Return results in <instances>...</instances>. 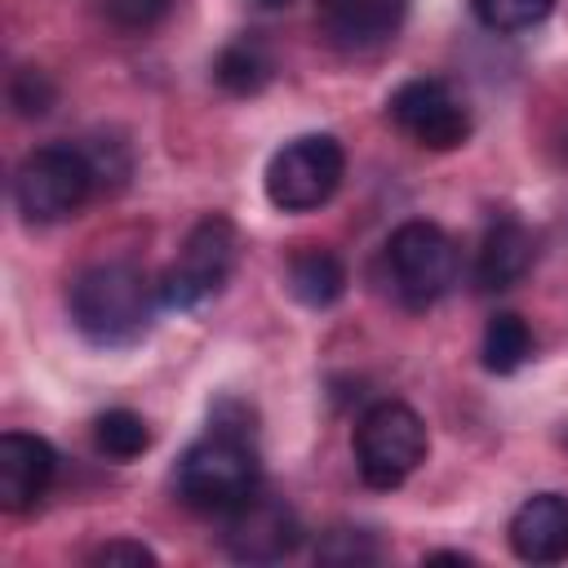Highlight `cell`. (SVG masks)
<instances>
[{
	"label": "cell",
	"mask_w": 568,
	"mask_h": 568,
	"mask_svg": "<svg viewBox=\"0 0 568 568\" xmlns=\"http://www.w3.org/2000/svg\"><path fill=\"white\" fill-rule=\"evenodd\" d=\"M98 186L93 178V164L84 155V146H71V142H53V146H36L18 173H13V204L27 222H62L71 217L89 191Z\"/></svg>",
	"instance_id": "obj_6"
},
{
	"label": "cell",
	"mask_w": 568,
	"mask_h": 568,
	"mask_svg": "<svg viewBox=\"0 0 568 568\" xmlns=\"http://www.w3.org/2000/svg\"><path fill=\"white\" fill-rule=\"evenodd\" d=\"M169 9L173 0H98V13L120 31H151Z\"/></svg>",
	"instance_id": "obj_21"
},
{
	"label": "cell",
	"mask_w": 568,
	"mask_h": 568,
	"mask_svg": "<svg viewBox=\"0 0 568 568\" xmlns=\"http://www.w3.org/2000/svg\"><path fill=\"white\" fill-rule=\"evenodd\" d=\"M58 470V453L49 439L27 435V430H4L0 435V506L22 515L31 510Z\"/></svg>",
	"instance_id": "obj_11"
},
{
	"label": "cell",
	"mask_w": 568,
	"mask_h": 568,
	"mask_svg": "<svg viewBox=\"0 0 568 568\" xmlns=\"http://www.w3.org/2000/svg\"><path fill=\"white\" fill-rule=\"evenodd\" d=\"M271 75H275V58H271V49L257 36H235L213 58V80L226 93H235V98L262 93L271 84Z\"/></svg>",
	"instance_id": "obj_14"
},
{
	"label": "cell",
	"mask_w": 568,
	"mask_h": 568,
	"mask_svg": "<svg viewBox=\"0 0 568 568\" xmlns=\"http://www.w3.org/2000/svg\"><path fill=\"white\" fill-rule=\"evenodd\" d=\"M351 448L355 470L368 488H399L426 462V422L404 399H377L355 422Z\"/></svg>",
	"instance_id": "obj_3"
},
{
	"label": "cell",
	"mask_w": 568,
	"mask_h": 568,
	"mask_svg": "<svg viewBox=\"0 0 568 568\" xmlns=\"http://www.w3.org/2000/svg\"><path fill=\"white\" fill-rule=\"evenodd\" d=\"M93 444L111 462H133V457H142L151 448V430H146L142 413H133V408H106V413L93 417Z\"/></svg>",
	"instance_id": "obj_17"
},
{
	"label": "cell",
	"mask_w": 568,
	"mask_h": 568,
	"mask_svg": "<svg viewBox=\"0 0 568 568\" xmlns=\"http://www.w3.org/2000/svg\"><path fill=\"white\" fill-rule=\"evenodd\" d=\"M377 555L382 550H377L373 532H364V528H333L315 546V559H324V564H373Z\"/></svg>",
	"instance_id": "obj_20"
},
{
	"label": "cell",
	"mask_w": 568,
	"mask_h": 568,
	"mask_svg": "<svg viewBox=\"0 0 568 568\" xmlns=\"http://www.w3.org/2000/svg\"><path fill=\"white\" fill-rule=\"evenodd\" d=\"M550 9H555V0H475V13L488 31H528Z\"/></svg>",
	"instance_id": "obj_19"
},
{
	"label": "cell",
	"mask_w": 568,
	"mask_h": 568,
	"mask_svg": "<svg viewBox=\"0 0 568 568\" xmlns=\"http://www.w3.org/2000/svg\"><path fill=\"white\" fill-rule=\"evenodd\" d=\"M382 262H386L390 293L408 311L435 306L457 284V266H462L453 235L444 226H435V222H422V217H413V222L390 231Z\"/></svg>",
	"instance_id": "obj_4"
},
{
	"label": "cell",
	"mask_w": 568,
	"mask_h": 568,
	"mask_svg": "<svg viewBox=\"0 0 568 568\" xmlns=\"http://www.w3.org/2000/svg\"><path fill=\"white\" fill-rule=\"evenodd\" d=\"M240 262V231L226 222V217H204L186 231L178 257L160 271L155 280V297L160 306H173V311H191L209 297H217L231 280Z\"/></svg>",
	"instance_id": "obj_5"
},
{
	"label": "cell",
	"mask_w": 568,
	"mask_h": 568,
	"mask_svg": "<svg viewBox=\"0 0 568 568\" xmlns=\"http://www.w3.org/2000/svg\"><path fill=\"white\" fill-rule=\"evenodd\" d=\"M253 4H257V9H266V13H275V9H288L293 0H253Z\"/></svg>",
	"instance_id": "obj_24"
},
{
	"label": "cell",
	"mask_w": 568,
	"mask_h": 568,
	"mask_svg": "<svg viewBox=\"0 0 568 568\" xmlns=\"http://www.w3.org/2000/svg\"><path fill=\"white\" fill-rule=\"evenodd\" d=\"M222 519H226L222 546L240 564H280L302 546V524H297L293 506L262 488L248 501H240L235 510H226Z\"/></svg>",
	"instance_id": "obj_9"
},
{
	"label": "cell",
	"mask_w": 568,
	"mask_h": 568,
	"mask_svg": "<svg viewBox=\"0 0 568 568\" xmlns=\"http://www.w3.org/2000/svg\"><path fill=\"white\" fill-rule=\"evenodd\" d=\"M288 293L306 306H333L346 293V266L328 248H297L288 257Z\"/></svg>",
	"instance_id": "obj_15"
},
{
	"label": "cell",
	"mask_w": 568,
	"mask_h": 568,
	"mask_svg": "<svg viewBox=\"0 0 568 568\" xmlns=\"http://www.w3.org/2000/svg\"><path fill=\"white\" fill-rule=\"evenodd\" d=\"M479 355H484V368H488V373H515V368H524L528 355H532V333H528V324H524L515 311L493 315L488 328H484Z\"/></svg>",
	"instance_id": "obj_16"
},
{
	"label": "cell",
	"mask_w": 568,
	"mask_h": 568,
	"mask_svg": "<svg viewBox=\"0 0 568 568\" xmlns=\"http://www.w3.org/2000/svg\"><path fill=\"white\" fill-rule=\"evenodd\" d=\"M257 484H262V466H257L253 430H235V426H209V435H200L178 457L173 470L178 501L200 515L235 510L257 493Z\"/></svg>",
	"instance_id": "obj_1"
},
{
	"label": "cell",
	"mask_w": 568,
	"mask_h": 568,
	"mask_svg": "<svg viewBox=\"0 0 568 568\" xmlns=\"http://www.w3.org/2000/svg\"><path fill=\"white\" fill-rule=\"evenodd\" d=\"M346 178V151L333 133H302L284 142L266 164V200L284 213H311L337 195Z\"/></svg>",
	"instance_id": "obj_7"
},
{
	"label": "cell",
	"mask_w": 568,
	"mask_h": 568,
	"mask_svg": "<svg viewBox=\"0 0 568 568\" xmlns=\"http://www.w3.org/2000/svg\"><path fill=\"white\" fill-rule=\"evenodd\" d=\"M89 559H93V564H133V568H151V564H155V550L142 546V541L115 537V541H102Z\"/></svg>",
	"instance_id": "obj_22"
},
{
	"label": "cell",
	"mask_w": 568,
	"mask_h": 568,
	"mask_svg": "<svg viewBox=\"0 0 568 568\" xmlns=\"http://www.w3.org/2000/svg\"><path fill=\"white\" fill-rule=\"evenodd\" d=\"M71 320L93 346H133L151 328L155 284L133 262L84 266L71 284Z\"/></svg>",
	"instance_id": "obj_2"
},
{
	"label": "cell",
	"mask_w": 568,
	"mask_h": 568,
	"mask_svg": "<svg viewBox=\"0 0 568 568\" xmlns=\"http://www.w3.org/2000/svg\"><path fill=\"white\" fill-rule=\"evenodd\" d=\"M510 550L524 564H559L568 559V497L537 493L510 515Z\"/></svg>",
	"instance_id": "obj_12"
},
{
	"label": "cell",
	"mask_w": 568,
	"mask_h": 568,
	"mask_svg": "<svg viewBox=\"0 0 568 568\" xmlns=\"http://www.w3.org/2000/svg\"><path fill=\"white\" fill-rule=\"evenodd\" d=\"M426 564H475V559L462 550H435V555H426Z\"/></svg>",
	"instance_id": "obj_23"
},
{
	"label": "cell",
	"mask_w": 568,
	"mask_h": 568,
	"mask_svg": "<svg viewBox=\"0 0 568 568\" xmlns=\"http://www.w3.org/2000/svg\"><path fill=\"white\" fill-rule=\"evenodd\" d=\"M386 115L395 120V129L404 138H413L426 151H453V146H462L470 138V106L439 75H413V80H404L390 93Z\"/></svg>",
	"instance_id": "obj_8"
},
{
	"label": "cell",
	"mask_w": 568,
	"mask_h": 568,
	"mask_svg": "<svg viewBox=\"0 0 568 568\" xmlns=\"http://www.w3.org/2000/svg\"><path fill=\"white\" fill-rule=\"evenodd\" d=\"M53 102H58V89H53L49 71H40V67H18V71L9 75V106H13L18 115L40 120V115L53 111Z\"/></svg>",
	"instance_id": "obj_18"
},
{
	"label": "cell",
	"mask_w": 568,
	"mask_h": 568,
	"mask_svg": "<svg viewBox=\"0 0 568 568\" xmlns=\"http://www.w3.org/2000/svg\"><path fill=\"white\" fill-rule=\"evenodd\" d=\"M532 257H537V240L532 231L519 222V217H497L484 240H479V253H475V284L484 293H506L515 288L528 271H532Z\"/></svg>",
	"instance_id": "obj_13"
},
{
	"label": "cell",
	"mask_w": 568,
	"mask_h": 568,
	"mask_svg": "<svg viewBox=\"0 0 568 568\" xmlns=\"http://www.w3.org/2000/svg\"><path fill=\"white\" fill-rule=\"evenodd\" d=\"M408 0H315L320 31L342 53H373L404 27Z\"/></svg>",
	"instance_id": "obj_10"
}]
</instances>
